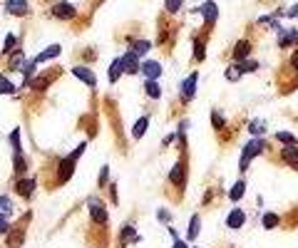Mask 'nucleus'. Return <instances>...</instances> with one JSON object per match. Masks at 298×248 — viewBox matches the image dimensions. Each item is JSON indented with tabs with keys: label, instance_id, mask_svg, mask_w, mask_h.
<instances>
[{
	"label": "nucleus",
	"instance_id": "36",
	"mask_svg": "<svg viewBox=\"0 0 298 248\" xmlns=\"http://www.w3.org/2000/svg\"><path fill=\"white\" fill-rule=\"evenodd\" d=\"M211 122H214V127H216V129H224V117H221L219 112L211 114Z\"/></svg>",
	"mask_w": 298,
	"mask_h": 248
},
{
	"label": "nucleus",
	"instance_id": "9",
	"mask_svg": "<svg viewBox=\"0 0 298 248\" xmlns=\"http://www.w3.org/2000/svg\"><path fill=\"white\" fill-rule=\"evenodd\" d=\"M142 72H144L147 79H159V74H162V65H159L157 60H144V62H142Z\"/></svg>",
	"mask_w": 298,
	"mask_h": 248
},
{
	"label": "nucleus",
	"instance_id": "17",
	"mask_svg": "<svg viewBox=\"0 0 298 248\" xmlns=\"http://www.w3.org/2000/svg\"><path fill=\"white\" fill-rule=\"evenodd\" d=\"M281 159H283L286 164H291V167L298 169V147H286V149L281 151Z\"/></svg>",
	"mask_w": 298,
	"mask_h": 248
},
{
	"label": "nucleus",
	"instance_id": "37",
	"mask_svg": "<svg viewBox=\"0 0 298 248\" xmlns=\"http://www.w3.org/2000/svg\"><path fill=\"white\" fill-rule=\"evenodd\" d=\"M18 137H20V132H18V129H13V134H10V144L15 147V151H20V142H18Z\"/></svg>",
	"mask_w": 298,
	"mask_h": 248
},
{
	"label": "nucleus",
	"instance_id": "14",
	"mask_svg": "<svg viewBox=\"0 0 298 248\" xmlns=\"http://www.w3.org/2000/svg\"><path fill=\"white\" fill-rule=\"evenodd\" d=\"M244 219H246V214H244L241 209H234V211L226 216V226H229V228H241V226H244Z\"/></svg>",
	"mask_w": 298,
	"mask_h": 248
},
{
	"label": "nucleus",
	"instance_id": "25",
	"mask_svg": "<svg viewBox=\"0 0 298 248\" xmlns=\"http://www.w3.org/2000/svg\"><path fill=\"white\" fill-rule=\"evenodd\" d=\"M15 92V85L8 79V77H0V95H13Z\"/></svg>",
	"mask_w": 298,
	"mask_h": 248
},
{
	"label": "nucleus",
	"instance_id": "10",
	"mask_svg": "<svg viewBox=\"0 0 298 248\" xmlns=\"http://www.w3.org/2000/svg\"><path fill=\"white\" fill-rule=\"evenodd\" d=\"M248 52H251V43H248V40H239L236 48H234V52H231V60L234 62H244L248 57Z\"/></svg>",
	"mask_w": 298,
	"mask_h": 248
},
{
	"label": "nucleus",
	"instance_id": "32",
	"mask_svg": "<svg viewBox=\"0 0 298 248\" xmlns=\"http://www.w3.org/2000/svg\"><path fill=\"white\" fill-rule=\"evenodd\" d=\"M181 3L184 0H164V8H167V13H179V8H181Z\"/></svg>",
	"mask_w": 298,
	"mask_h": 248
},
{
	"label": "nucleus",
	"instance_id": "4",
	"mask_svg": "<svg viewBox=\"0 0 298 248\" xmlns=\"http://www.w3.org/2000/svg\"><path fill=\"white\" fill-rule=\"evenodd\" d=\"M5 10H8L10 15H15V18H23V15L30 13L27 0H5Z\"/></svg>",
	"mask_w": 298,
	"mask_h": 248
},
{
	"label": "nucleus",
	"instance_id": "1",
	"mask_svg": "<svg viewBox=\"0 0 298 248\" xmlns=\"http://www.w3.org/2000/svg\"><path fill=\"white\" fill-rule=\"evenodd\" d=\"M264 149H266V142H264V139H258V137H256V139H248V144L244 147V154H241V164H239L241 172L248 167V161H251L253 156H258Z\"/></svg>",
	"mask_w": 298,
	"mask_h": 248
},
{
	"label": "nucleus",
	"instance_id": "19",
	"mask_svg": "<svg viewBox=\"0 0 298 248\" xmlns=\"http://www.w3.org/2000/svg\"><path fill=\"white\" fill-rule=\"evenodd\" d=\"M144 90H147V95L152 97V99H159L162 97V90L157 85V79H144Z\"/></svg>",
	"mask_w": 298,
	"mask_h": 248
},
{
	"label": "nucleus",
	"instance_id": "16",
	"mask_svg": "<svg viewBox=\"0 0 298 248\" xmlns=\"http://www.w3.org/2000/svg\"><path fill=\"white\" fill-rule=\"evenodd\" d=\"M169 181H172L174 186H179V189L184 186V164H181V161L169 172Z\"/></svg>",
	"mask_w": 298,
	"mask_h": 248
},
{
	"label": "nucleus",
	"instance_id": "39",
	"mask_svg": "<svg viewBox=\"0 0 298 248\" xmlns=\"http://www.w3.org/2000/svg\"><path fill=\"white\" fill-rule=\"evenodd\" d=\"M107 176H109V167H102V172H99V186L107 184Z\"/></svg>",
	"mask_w": 298,
	"mask_h": 248
},
{
	"label": "nucleus",
	"instance_id": "2",
	"mask_svg": "<svg viewBox=\"0 0 298 248\" xmlns=\"http://www.w3.org/2000/svg\"><path fill=\"white\" fill-rule=\"evenodd\" d=\"M87 209H90V219H92L95 223H104V221H107V211H104V206H102L99 196H90Z\"/></svg>",
	"mask_w": 298,
	"mask_h": 248
},
{
	"label": "nucleus",
	"instance_id": "28",
	"mask_svg": "<svg viewBox=\"0 0 298 248\" xmlns=\"http://www.w3.org/2000/svg\"><path fill=\"white\" fill-rule=\"evenodd\" d=\"M264 129H266V122H264V119H256V122L248 124V132H251V134H261Z\"/></svg>",
	"mask_w": 298,
	"mask_h": 248
},
{
	"label": "nucleus",
	"instance_id": "12",
	"mask_svg": "<svg viewBox=\"0 0 298 248\" xmlns=\"http://www.w3.org/2000/svg\"><path fill=\"white\" fill-rule=\"evenodd\" d=\"M298 40V32L291 27V30H278V48H288V45H293Z\"/></svg>",
	"mask_w": 298,
	"mask_h": 248
},
{
	"label": "nucleus",
	"instance_id": "26",
	"mask_svg": "<svg viewBox=\"0 0 298 248\" xmlns=\"http://www.w3.org/2000/svg\"><path fill=\"white\" fill-rule=\"evenodd\" d=\"M276 139H278V142H283V144H288V147H296V144H298V139H296L291 132H278V134H276Z\"/></svg>",
	"mask_w": 298,
	"mask_h": 248
},
{
	"label": "nucleus",
	"instance_id": "20",
	"mask_svg": "<svg viewBox=\"0 0 298 248\" xmlns=\"http://www.w3.org/2000/svg\"><path fill=\"white\" fill-rule=\"evenodd\" d=\"M147 127H149V117H139V122L134 124V129H132V137L134 139H142L144 132H147Z\"/></svg>",
	"mask_w": 298,
	"mask_h": 248
},
{
	"label": "nucleus",
	"instance_id": "43",
	"mask_svg": "<svg viewBox=\"0 0 298 248\" xmlns=\"http://www.w3.org/2000/svg\"><path fill=\"white\" fill-rule=\"evenodd\" d=\"M174 248H186V243H184V241H176V243H174Z\"/></svg>",
	"mask_w": 298,
	"mask_h": 248
},
{
	"label": "nucleus",
	"instance_id": "34",
	"mask_svg": "<svg viewBox=\"0 0 298 248\" xmlns=\"http://www.w3.org/2000/svg\"><path fill=\"white\" fill-rule=\"evenodd\" d=\"M18 48V37L15 35H8L5 37V52H10V50H15Z\"/></svg>",
	"mask_w": 298,
	"mask_h": 248
},
{
	"label": "nucleus",
	"instance_id": "38",
	"mask_svg": "<svg viewBox=\"0 0 298 248\" xmlns=\"http://www.w3.org/2000/svg\"><path fill=\"white\" fill-rule=\"evenodd\" d=\"M157 216H159V221H162V223H169V221H172V214H169V211H164V209H159V211H157Z\"/></svg>",
	"mask_w": 298,
	"mask_h": 248
},
{
	"label": "nucleus",
	"instance_id": "42",
	"mask_svg": "<svg viewBox=\"0 0 298 248\" xmlns=\"http://www.w3.org/2000/svg\"><path fill=\"white\" fill-rule=\"evenodd\" d=\"M296 15H298V5H293V8L288 10V18H296Z\"/></svg>",
	"mask_w": 298,
	"mask_h": 248
},
{
	"label": "nucleus",
	"instance_id": "23",
	"mask_svg": "<svg viewBox=\"0 0 298 248\" xmlns=\"http://www.w3.org/2000/svg\"><path fill=\"white\" fill-rule=\"evenodd\" d=\"M241 74H244V70H241V65L236 62V65H231V67H226V79L229 82H239L241 79Z\"/></svg>",
	"mask_w": 298,
	"mask_h": 248
},
{
	"label": "nucleus",
	"instance_id": "8",
	"mask_svg": "<svg viewBox=\"0 0 298 248\" xmlns=\"http://www.w3.org/2000/svg\"><path fill=\"white\" fill-rule=\"evenodd\" d=\"M15 191H18V196H23V198H30V196H32V191H35V179H32V176L18 179V184H15Z\"/></svg>",
	"mask_w": 298,
	"mask_h": 248
},
{
	"label": "nucleus",
	"instance_id": "41",
	"mask_svg": "<svg viewBox=\"0 0 298 248\" xmlns=\"http://www.w3.org/2000/svg\"><path fill=\"white\" fill-rule=\"evenodd\" d=\"M291 65H293V70L298 72V50L293 52V57H291Z\"/></svg>",
	"mask_w": 298,
	"mask_h": 248
},
{
	"label": "nucleus",
	"instance_id": "3",
	"mask_svg": "<svg viewBox=\"0 0 298 248\" xmlns=\"http://www.w3.org/2000/svg\"><path fill=\"white\" fill-rule=\"evenodd\" d=\"M50 13H52V18H57V20H72V18H74V8H72L70 3H65V0H62V3H55Z\"/></svg>",
	"mask_w": 298,
	"mask_h": 248
},
{
	"label": "nucleus",
	"instance_id": "18",
	"mask_svg": "<svg viewBox=\"0 0 298 248\" xmlns=\"http://www.w3.org/2000/svg\"><path fill=\"white\" fill-rule=\"evenodd\" d=\"M199 228H201V219H199V216H192V221H189V228H186V238H189V241H197V236H199Z\"/></svg>",
	"mask_w": 298,
	"mask_h": 248
},
{
	"label": "nucleus",
	"instance_id": "11",
	"mask_svg": "<svg viewBox=\"0 0 298 248\" xmlns=\"http://www.w3.org/2000/svg\"><path fill=\"white\" fill-rule=\"evenodd\" d=\"M199 13L204 15V20H206V23H216V18H219V8H216L214 0H206V3L199 8Z\"/></svg>",
	"mask_w": 298,
	"mask_h": 248
},
{
	"label": "nucleus",
	"instance_id": "31",
	"mask_svg": "<svg viewBox=\"0 0 298 248\" xmlns=\"http://www.w3.org/2000/svg\"><path fill=\"white\" fill-rule=\"evenodd\" d=\"M194 57H197L199 62L204 60V40H201V37L194 40Z\"/></svg>",
	"mask_w": 298,
	"mask_h": 248
},
{
	"label": "nucleus",
	"instance_id": "21",
	"mask_svg": "<svg viewBox=\"0 0 298 248\" xmlns=\"http://www.w3.org/2000/svg\"><path fill=\"white\" fill-rule=\"evenodd\" d=\"M244 191H246V181H244V179H239V181L231 186V191H229V198H231V201H239V198L244 196Z\"/></svg>",
	"mask_w": 298,
	"mask_h": 248
},
{
	"label": "nucleus",
	"instance_id": "13",
	"mask_svg": "<svg viewBox=\"0 0 298 248\" xmlns=\"http://www.w3.org/2000/svg\"><path fill=\"white\" fill-rule=\"evenodd\" d=\"M72 74L77 77V79H82L85 85L95 87V72H92V70H87V67H74V70H72Z\"/></svg>",
	"mask_w": 298,
	"mask_h": 248
},
{
	"label": "nucleus",
	"instance_id": "29",
	"mask_svg": "<svg viewBox=\"0 0 298 248\" xmlns=\"http://www.w3.org/2000/svg\"><path fill=\"white\" fill-rule=\"evenodd\" d=\"M0 214H5V216L13 214V203H10L8 196H0Z\"/></svg>",
	"mask_w": 298,
	"mask_h": 248
},
{
	"label": "nucleus",
	"instance_id": "35",
	"mask_svg": "<svg viewBox=\"0 0 298 248\" xmlns=\"http://www.w3.org/2000/svg\"><path fill=\"white\" fill-rule=\"evenodd\" d=\"M10 231V219L5 214H0V233H8Z\"/></svg>",
	"mask_w": 298,
	"mask_h": 248
},
{
	"label": "nucleus",
	"instance_id": "6",
	"mask_svg": "<svg viewBox=\"0 0 298 248\" xmlns=\"http://www.w3.org/2000/svg\"><path fill=\"white\" fill-rule=\"evenodd\" d=\"M197 72H192L189 77H186L184 79V85H181V99H186V102H189L192 97H194V92H197Z\"/></svg>",
	"mask_w": 298,
	"mask_h": 248
},
{
	"label": "nucleus",
	"instance_id": "22",
	"mask_svg": "<svg viewBox=\"0 0 298 248\" xmlns=\"http://www.w3.org/2000/svg\"><path fill=\"white\" fill-rule=\"evenodd\" d=\"M60 55V45H52V48H48L45 52H40L35 57V62H48V60H52V57H57Z\"/></svg>",
	"mask_w": 298,
	"mask_h": 248
},
{
	"label": "nucleus",
	"instance_id": "5",
	"mask_svg": "<svg viewBox=\"0 0 298 248\" xmlns=\"http://www.w3.org/2000/svg\"><path fill=\"white\" fill-rule=\"evenodd\" d=\"M74 161H77V159H74L72 154L65 156V159L60 161V172H57V179H60V181H67V179L74 174Z\"/></svg>",
	"mask_w": 298,
	"mask_h": 248
},
{
	"label": "nucleus",
	"instance_id": "40",
	"mask_svg": "<svg viewBox=\"0 0 298 248\" xmlns=\"http://www.w3.org/2000/svg\"><path fill=\"white\" fill-rule=\"evenodd\" d=\"M239 65H241V70H244V72H253V70L258 67L256 62H239Z\"/></svg>",
	"mask_w": 298,
	"mask_h": 248
},
{
	"label": "nucleus",
	"instance_id": "33",
	"mask_svg": "<svg viewBox=\"0 0 298 248\" xmlns=\"http://www.w3.org/2000/svg\"><path fill=\"white\" fill-rule=\"evenodd\" d=\"M264 226H266V228H276V226H278V216H276V214H266V216H264Z\"/></svg>",
	"mask_w": 298,
	"mask_h": 248
},
{
	"label": "nucleus",
	"instance_id": "30",
	"mask_svg": "<svg viewBox=\"0 0 298 248\" xmlns=\"http://www.w3.org/2000/svg\"><path fill=\"white\" fill-rule=\"evenodd\" d=\"M129 241H137L134 226H124V228H122V243H129Z\"/></svg>",
	"mask_w": 298,
	"mask_h": 248
},
{
	"label": "nucleus",
	"instance_id": "27",
	"mask_svg": "<svg viewBox=\"0 0 298 248\" xmlns=\"http://www.w3.org/2000/svg\"><path fill=\"white\" fill-rule=\"evenodd\" d=\"M25 169H27V161H25L23 151H15V172H18V174H23Z\"/></svg>",
	"mask_w": 298,
	"mask_h": 248
},
{
	"label": "nucleus",
	"instance_id": "15",
	"mask_svg": "<svg viewBox=\"0 0 298 248\" xmlns=\"http://www.w3.org/2000/svg\"><path fill=\"white\" fill-rule=\"evenodd\" d=\"M122 72H124V67H122V57L112 60V65H109V70H107V77H109V82H117V79L122 77Z\"/></svg>",
	"mask_w": 298,
	"mask_h": 248
},
{
	"label": "nucleus",
	"instance_id": "24",
	"mask_svg": "<svg viewBox=\"0 0 298 248\" xmlns=\"http://www.w3.org/2000/svg\"><path fill=\"white\" fill-rule=\"evenodd\" d=\"M149 48H152V43H149V40H137V43L132 45V52L142 57L144 52H149Z\"/></svg>",
	"mask_w": 298,
	"mask_h": 248
},
{
	"label": "nucleus",
	"instance_id": "7",
	"mask_svg": "<svg viewBox=\"0 0 298 248\" xmlns=\"http://www.w3.org/2000/svg\"><path fill=\"white\" fill-rule=\"evenodd\" d=\"M122 67H124V72H127V74L139 72V70H142V65H139V55H134L132 50H129L127 55H122Z\"/></svg>",
	"mask_w": 298,
	"mask_h": 248
}]
</instances>
